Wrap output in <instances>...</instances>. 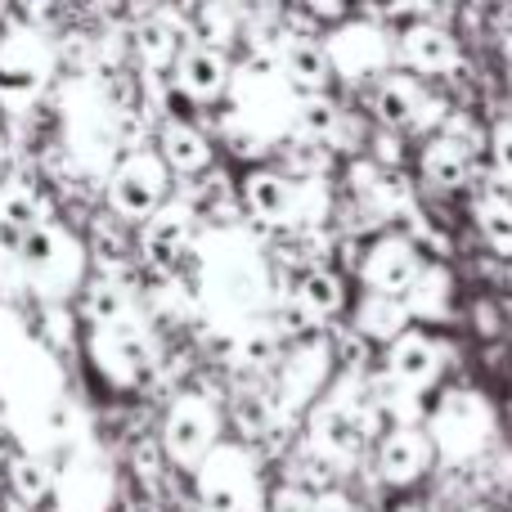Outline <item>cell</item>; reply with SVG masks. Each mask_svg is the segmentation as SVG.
I'll return each mask as SVG.
<instances>
[{"instance_id": "cell-24", "label": "cell", "mask_w": 512, "mask_h": 512, "mask_svg": "<svg viewBox=\"0 0 512 512\" xmlns=\"http://www.w3.org/2000/svg\"><path fill=\"white\" fill-rule=\"evenodd\" d=\"M297 135L301 140H315V144H333L337 135L346 131V117L337 104H328V99H306V104H297Z\"/></svg>"}, {"instance_id": "cell-16", "label": "cell", "mask_w": 512, "mask_h": 512, "mask_svg": "<svg viewBox=\"0 0 512 512\" xmlns=\"http://www.w3.org/2000/svg\"><path fill=\"white\" fill-rule=\"evenodd\" d=\"M387 369H391V382H396L400 391H423L427 382L436 378V369H441V351H436L432 337L405 333L391 342Z\"/></svg>"}, {"instance_id": "cell-22", "label": "cell", "mask_w": 512, "mask_h": 512, "mask_svg": "<svg viewBox=\"0 0 512 512\" xmlns=\"http://www.w3.org/2000/svg\"><path fill=\"white\" fill-rule=\"evenodd\" d=\"M342 301H346L342 274L324 270V265H315V270L301 274V283H297V306L306 310L310 319H328V315H337V310H342Z\"/></svg>"}, {"instance_id": "cell-8", "label": "cell", "mask_w": 512, "mask_h": 512, "mask_svg": "<svg viewBox=\"0 0 512 512\" xmlns=\"http://www.w3.org/2000/svg\"><path fill=\"white\" fill-rule=\"evenodd\" d=\"M162 441H167V454L176 463L198 468V463L216 450V409L207 405L203 396H180L167 414Z\"/></svg>"}, {"instance_id": "cell-15", "label": "cell", "mask_w": 512, "mask_h": 512, "mask_svg": "<svg viewBox=\"0 0 512 512\" xmlns=\"http://www.w3.org/2000/svg\"><path fill=\"white\" fill-rule=\"evenodd\" d=\"M400 59L414 72L445 77V72L459 68V41L436 23H418V27H409V32H400Z\"/></svg>"}, {"instance_id": "cell-29", "label": "cell", "mask_w": 512, "mask_h": 512, "mask_svg": "<svg viewBox=\"0 0 512 512\" xmlns=\"http://www.w3.org/2000/svg\"><path fill=\"white\" fill-rule=\"evenodd\" d=\"M445 301H450V279H445L441 270H423V279H418L414 292L405 297V310H414V315H436Z\"/></svg>"}, {"instance_id": "cell-11", "label": "cell", "mask_w": 512, "mask_h": 512, "mask_svg": "<svg viewBox=\"0 0 512 512\" xmlns=\"http://www.w3.org/2000/svg\"><path fill=\"white\" fill-rule=\"evenodd\" d=\"M373 113L391 131H423L445 113L441 99H432L414 77H382L373 95Z\"/></svg>"}, {"instance_id": "cell-34", "label": "cell", "mask_w": 512, "mask_h": 512, "mask_svg": "<svg viewBox=\"0 0 512 512\" xmlns=\"http://www.w3.org/2000/svg\"><path fill=\"white\" fill-rule=\"evenodd\" d=\"M270 512H315V499L288 486V490H279V495L270 499Z\"/></svg>"}, {"instance_id": "cell-35", "label": "cell", "mask_w": 512, "mask_h": 512, "mask_svg": "<svg viewBox=\"0 0 512 512\" xmlns=\"http://www.w3.org/2000/svg\"><path fill=\"white\" fill-rule=\"evenodd\" d=\"M315 512H355V508H351V499H346V495L328 490V495H319V499H315Z\"/></svg>"}, {"instance_id": "cell-31", "label": "cell", "mask_w": 512, "mask_h": 512, "mask_svg": "<svg viewBox=\"0 0 512 512\" xmlns=\"http://www.w3.org/2000/svg\"><path fill=\"white\" fill-rule=\"evenodd\" d=\"M86 310H90V319H95L99 328L117 324V319H126V292L117 288V283H95L90 297H86Z\"/></svg>"}, {"instance_id": "cell-27", "label": "cell", "mask_w": 512, "mask_h": 512, "mask_svg": "<svg viewBox=\"0 0 512 512\" xmlns=\"http://www.w3.org/2000/svg\"><path fill=\"white\" fill-rule=\"evenodd\" d=\"M135 45H140V59L149 63V68H162V63L176 54L180 36H176V27H171L167 18H153V23H144L140 32H135Z\"/></svg>"}, {"instance_id": "cell-18", "label": "cell", "mask_w": 512, "mask_h": 512, "mask_svg": "<svg viewBox=\"0 0 512 512\" xmlns=\"http://www.w3.org/2000/svg\"><path fill=\"white\" fill-rule=\"evenodd\" d=\"M189 207L180 203H167L158 207V212L144 221V256L158 265H176V256L189 248V239H194V221H189Z\"/></svg>"}, {"instance_id": "cell-2", "label": "cell", "mask_w": 512, "mask_h": 512, "mask_svg": "<svg viewBox=\"0 0 512 512\" xmlns=\"http://www.w3.org/2000/svg\"><path fill=\"white\" fill-rule=\"evenodd\" d=\"M18 265L41 292L59 297V292H72L81 283V265L86 261H81L77 239H68L54 225H36V230H27L18 239Z\"/></svg>"}, {"instance_id": "cell-32", "label": "cell", "mask_w": 512, "mask_h": 512, "mask_svg": "<svg viewBox=\"0 0 512 512\" xmlns=\"http://www.w3.org/2000/svg\"><path fill=\"white\" fill-rule=\"evenodd\" d=\"M274 351H279V333H274L270 324H243V333H239V360L270 364Z\"/></svg>"}, {"instance_id": "cell-1", "label": "cell", "mask_w": 512, "mask_h": 512, "mask_svg": "<svg viewBox=\"0 0 512 512\" xmlns=\"http://www.w3.org/2000/svg\"><path fill=\"white\" fill-rule=\"evenodd\" d=\"M216 252H207V301H212L221 315H252L265 301V265L256 256L252 243L243 239H216Z\"/></svg>"}, {"instance_id": "cell-17", "label": "cell", "mask_w": 512, "mask_h": 512, "mask_svg": "<svg viewBox=\"0 0 512 512\" xmlns=\"http://www.w3.org/2000/svg\"><path fill=\"white\" fill-rule=\"evenodd\" d=\"M279 72H283L288 86L306 90V95H319V90L328 86V77H333L324 45L310 41V36H301V32H292L288 41L279 45Z\"/></svg>"}, {"instance_id": "cell-4", "label": "cell", "mask_w": 512, "mask_h": 512, "mask_svg": "<svg viewBox=\"0 0 512 512\" xmlns=\"http://www.w3.org/2000/svg\"><path fill=\"white\" fill-rule=\"evenodd\" d=\"M162 198H167V162H158L153 153H131L108 176V203L126 221H149Z\"/></svg>"}, {"instance_id": "cell-5", "label": "cell", "mask_w": 512, "mask_h": 512, "mask_svg": "<svg viewBox=\"0 0 512 512\" xmlns=\"http://www.w3.org/2000/svg\"><path fill=\"white\" fill-rule=\"evenodd\" d=\"M432 432L450 459H472V454H481V445H486L490 436V409L481 405V396H472V391H450V396L441 400V409H436L432 418Z\"/></svg>"}, {"instance_id": "cell-33", "label": "cell", "mask_w": 512, "mask_h": 512, "mask_svg": "<svg viewBox=\"0 0 512 512\" xmlns=\"http://www.w3.org/2000/svg\"><path fill=\"white\" fill-rule=\"evenodd\" d=\"M495 171L504 176V185H512V122L495 131Z\"/></svg>"}, {"instance_id": "cell-30", "label": "cell", "mask_w": 512, "mask_h": 512, "mask_svg": "<svg viewBox=\"0 0 512 512\" xmlns=\"http://www.w3.org/2000/svg\"><path fill=\"white\" fill-rule=\"evenodd\" d=\"M0 225H9L14 234H27L41 225V207H36V198L27 194V189H9V194H0Z\"/></svg>"}, {"instance_id": "cell-6", "label": "cell", "mask_w": 512, "mask_h": 512, "mask_svg": "<svg viewBox=\"0 0 512 512\" xmlns=\"http://www.w3.org/2000/svg\"><path fill=\"white\" fill-rule=\"evenodd\" d=\"M364 441H369V414H364L355 400L333 396L310 414V445H315L319 454H328L333 463L360 459Z\"/></svg>"}, {"instance_id": "cell-20", "label": "cell", "mask_w": 512, "mask_h": 512, "mask_svg": "<svg viewBox=\"0 0 512 512\" xmlns=\"http://www.w3.org/2000/svg\"><path fill=\"white\" fill-rule=\"evenodd\" d=\"M324 373H328V355L319 351V346L292 355V360L283 364L279 387H274V396H279V400H274V409H279V414H288L292 405H306V400L315 396V387L324 382Z\"/></svg>"}, {"instance_id": "cell-13", "label": "cell", "mask_w": 512, "mask_h": 512, "mask_svg": "<svg viewBox=\"0 0 512 512\" xmlns=\"http://www.w3.org/2000/svg\"><path fill=\"white\" fill-rule=\"evenodd\" d=\"M252 216L265 225H297L301 221V180L283 176V171H252L243 185Z\"/></svg>"}, {"instance_id": "cell-7", "label": "cell", "mask_w": 512, "mask_h": 512, "mask_svg": "<svg viewBox=\"0 0 512 512\" xmlns=\"http://www.w3.org/2000/svg\"><path fill=\"white\" fill-rule=\"evenodd\" d=\"M45 72H50V50H45L41 32L14 27V32L0 36V99H9V104L32 99L41 90Z\"/></svg>"}, {"instance_id": "cell-28", "label": "cell", "mask_w": 512, "mask_h": 512, "mask_svg": "<svg viewBox=\"0 0 512 512\" xmlns=\"http://www.w3.org/2000/svg\"><path fill=\"white\" fill-rule=\"evenodd\" d=\"M9 477H14V495L23 499V504H41L54 490V477L41 459H18L14 468H9Z\"/></svg>"}, {"instance_id": "cell-14", "label": "cell", "mask_w": 512, "mask_h": 512, "mask_svg": "<svg viewBox=\"0 0 512 512\" xmlns=\"http://www.w3.org/2000/svg\"><path fill=\"white\" fill-rule=\"evenodd\" d=\"M378 468L391 486H409V481H418L427 468H432V436L418 432L414 423L391 427L387 441H382Z\"/></svg>"}, {"instance_id": "cell-9", "label": "cell", "mask_w": 512, "mask_h": 512, "mask_svg": "<svg viewBox=\"0 0 512 512\" xmlns=\"http://www.w3.org/2000/svg\"><path fill=\"white\" fill-rule=\"evenodd\" d=\"M324 54H328V68H337L342 77L360 81V77H373V72L387 68L391 45H387V36H382V27L346 23V27H337V32L328 36Z\"/></svg>"}, {"instance_id": "cell-10", "label": "cell", "mask_w": 512, "mask_h": 512, "mask_svg": "<svg viewBox=\"0 0 512 512\" xmlns=\"http://www.w3.org/2000/svg\"><path fill=\"white\" fill-rule=\"evenodd\" d=\"M418 279H423V261H418V248L409 239H382L378 248L369 252V261H364L369 297L405 301Z\"/></svg>"}, {"instance_id": "cell-25", "label": "cell", "mask_w": 512, "mask_h": 512, "mask_svg": "<svg viewBox=\"0 0 512 512\" xmlns=\"http://www.w3.org/2000/svg\"><path fill=\"white\" fill-rule=\"evenodd\" d=\"M477 225H481V239H486L490 248L512 256V198L486 194L477 203Z\"/></svg>"}, {"instance_id": "cell-26", "label": "cell", "mask_w": 512, "mask_h": 512, "mask_svg": "<svg viewBox=\"0 0 512 512\" xmlns=\"http://www.w3.org/2000/svg\"><path fill=\"white\" fill-rule=\"evenodd\" d=\"M409 310L405 301H387V297H369L360 306V333L364 337H400V328H405Z\"/></svg>"}, {"instance_id": "cell-12", "label": "cell", "mask_w": 512, "mask_h": 512, "mask_svg": "<svg viewBox=\"0 0 512 512\" xmlns=\"http://www.w3.org/2000/svg\"><path fill=\"white\" fill-rule=\"evenodd\" d=\"M95 355H99V369H104L113 382H140L144 369H149V360H153L149 342H144V333L131 324V319H117V324L99 328Z\"/></svg>"}, {"instance_id": "cell-3", "label": "cell", "mask_w": 512, "mask_h": 512, "mask_svg": "<svg viewBox=\"0 0 512 512\" xmlns=\"http://www.w3.org/2000/svg\"><path fill=\"white\" fill-rule=\"evenodd\" d=\"M198 495H203L207 512H256L261 490H256V468H252L248 450L216 445L198 463Z\"/></svg>"}, {"instance_id": "cell-19", "label": "cell", "mask_w": 512, "mask_h": 512, "mask_svg": "<svg viewBox=\"0 0 512 512\" xmlns=\"http://www.w3.org/2000/svg\"><path fill=\"white\" fill-rule=\"evenodd\" d=\"M176 81L189 99H216L230 86V68H225V54L216 45H189L176 63Z\"/></svg>"}, {"instance_id": "cell-21", "label": "cell", "mask_w": 512, "mask_h": 512, "mask_svg": "<svg viewBox=\"0 0 512 512\" xmlns=\"http://www.w3.org/2000/svg\"><path fill=\"white\" fill-rule=\"evenodd\" d=\"M468 171H472V149H468V140H459V135H436L432 144H427V153H423V176L432 180V185H441V189H454V185H463L468 180Z\"/></svg>"}, {"instance_id": "cell-23", "label": "cell", "mask_w": 512, "mask_h": 512, "mask_svg": "<svg viewBox=\"0 0 512 512\" xmlns=\"http://www.w3.org/2000/svg\"><path fill=\"white\" fill-rule=\"evenodd\" d=\"M162 158H167V167H176L180 176H194V171H203L207 162H212V144H207L194 126L171 122L167 131H162Z\"/></svg>"}]
</instances>
